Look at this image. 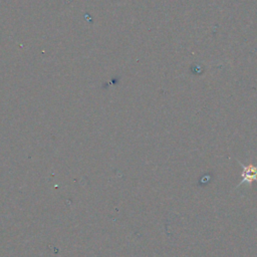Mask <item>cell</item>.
I'll return each mask as SVG.
<instances>
[{"label": "cell", "instance_id": "cell-1", "mask_svg": "<svg viewBox=\"0 0 257 257\" xmlns=\"http://www.w3.org/2000/svg\"><path fill=\"white\" fill-rule=\"evenodd\" d=\"M237 162L239 163V165L242 168V173H241L242 180L236 186V189L239 188L240 186H242L243 184H247V186L250 188L252 186L253 182H257V165H254V164L244 165L238 160H237Z\"/></svg>", "mask_w": 257, "mask_h": 257}]
</instances>
